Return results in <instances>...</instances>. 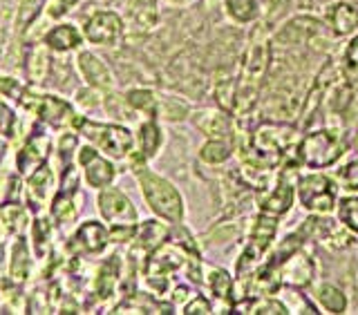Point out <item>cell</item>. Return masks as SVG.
Segmentation results:
<instances>
[{
	"mask_svg": "<svg viewBox=\"0 0 358 315\" xmlns=\"http://www.w3.org/2000/svg\"><path fill=\"white\" fill-rule=\"evenodd\" d=\"M273 63V41L268 38L264 27H257V31L251 34L246 50L240 61L238 72V89H235V119H246L253 115V110L260 98L262 85L268 76Z\"/></svg>",
	"mask_w": 358,
	"mask_h": 315,
	"instance_id": "cell-1",
	"label": "cell"
},
{
	"mask_svg": "<svg viewBox=\"0 0 358 315\" xmlns=\"http://www.w3.org/2000/svg\"><path fill=\"white\" fill-rule=\"evenodd\" d=\"M350 148V137L343 126H327L302 134L296 148V156L302 168L309 170H324L336 166Z\"/></svg>",
	"mask_w": 358,
	"mask_h": 315,
	"instance_id": "cell-2",
	"label": "cell"
},
{
	"mask_svg": "<svg viewBox=\"0 0 358 315\" xmlns=\"http://www.w3.org/2000/svg\"><path fill=\"white\" fill-rule=\"evenodd\" d=\"M134 175H137V182H139L145 204H148V208L157 217L173 224V226L175 224H184L186 204H184L182 193L173 186V182H168L166 177L157 175L148 166L134 170Z\"/></svg>",
	"mask_w": 358,
	"mask_h": 315,
	"instance_id": "cell-3",
	"label": "cell"
},
{
	"mask_svg": "<svg viewBox=\"0 0 358 315\" xmlns=\"http://www.w3.org/2000/svg\"><path fill=\"white\" fill-rule=\"evenodd\" d=\"M74 130L110 159H128L134 152V134L126 126H119V123H101L78 115Z\"/></svg>",
	"mask_w": 358,
	"mask_h": 315,
	"instance_id": "cell-4",
	"label": "cell"
},
{
	"mask_svg": "<svg viewBox=\"0 0 358 315\" xmlns=\"http://www.w3.org/2000/svg\"><path fill=\"white\" fill-rule=\"evenodd\" d=\"M275 235H278V217L257 212L255 219L251 221L249 233H246L244 249L238 255V262H235V277L251 275L264 262V257L275 244Z\"/></svg>",
	"mask_w": 358,
	"mask_h": 315,
	"instance_id": "cell-5",
	"label": "cell"
},
{
	"mask_svg": "<svg viewBox=\"0 0 358 315\" xmlns=\"http://www.w3.org/2000/svg\"><path fill=\"white\" fill-rule=\"evenodd\" d=\"M338 188L341 186L336 177L322 170H311L307 175H300L296 184V197L309 215H334L336 206H338Z\"/></svg>",
	"mask_w": 358,
	"mask_h": 315,
	"instance_id": "cell-6",
	"label": "cell"
},
{
	"mask_svg": "<svg viewBox=\"0 0 358 315\" xmlns=\"http://www.w3.org/2000/svg\"><path fill=\"white\" fill-rule=\"evenodd\" d=\"M20 103L36 112L41 121H45L52 128H74V123L78 119L72 103L52 94H34L31 89H25Z\"/></svg>",
	"mask_w": 358,
	"mask_h": 315,
	"instance_id": "cell-7",
	"label": "cell"
},
{
	"mask_svg": "<svg viewBox=\"0 0 358 315\" xmlns=\"http://www.w3.org/2000/svg\"><path fill=\"white\" fill-rule=\"evenodd\" d=\"M123 34H126V20L110 9H96L83 25L85 41L101 45V47H112V45L121 43Z\"/></svg>",
	"mask_w": 358,
	"mask_h": 315,
	"instance_id": "cell-8",
	"label": "cell"
},
{
	"mask_svg": "<svg viewBox=\"0 0 358 315\" xmlns=\"http://www.w3.org/2000/svg\"><path fill=\"white\" fill-rule=\"evenodd\" d=\"M96 206L101 217H103L110 226H132V224H139V212L130 201L126 193H121L119 188H103L99 193Z\"/></svg>",
	"mask_w": 358,
	"mask_h": 315,
	"instance_id": "cell-9",
	"label": "cell"
},
{
	"mask_svg": "<svg viewBox=\"0 0 358 315\" xmlns=\"http://www.w3.org/2000/svg\"><path fill=\"white\" fill-rule=\"evenodd\" d=\"M78 166H81L83 177L90 188L94 190H103L112 186V182L117 179V166L110 161V156L103 152H99L94 145H83L78 148Z\"/></svg>",
	"mask_w": 358,
	"mask_h": 315,
	"instance_id": "cell-10",
	"label": "cell"
},
{
	"mask_svg": "<svg viewBox=\"0 0 358 315\" xmlns=\"http://www.w3.org/2000/svg\"><path fill=\"white\" fill-rule=\"evenodd\" d=\"M108 244H110V228L103 221L87 219L76 228L72 240L67 242V253L74 255V257L99 255L108 249Z\"/></svg>",
	"mask_w": 358,
	"mask_h": 315,
	"instance_id": "cell-11",
	"label": "cell"
},
{
	"mask_svg": "<svg viewBox=\"0 0 358 315\" xmlns=\"http://www.w3.org/2000/svg\"><path fill=\"white\" fill-rule=\"evenodd\" d=\"M162 143H164V132L157 119L148 117L145 121H141L137 134H134V152L130 154L132 170H139V168L148 166V161L159 154Z\"/></svg>",
	"mask_w": 358,
	"mask_h": 315,
	"instance_id": "cell-12",
	"label": "cell"
},
{
	"mask_svg": "<svg viewBox=\"0 0 358 315\" xmlns=\"http://www.w3.org/2000/svg\"><path fill=\"white\" fill-rule=\"evenodd\" d=\"M206 291L210 293L213 302V313H233L235 300H233V286L235 279L227 271V268L220 266H204V284Z\"/></svg>",
	"mask_w": 358,
	"mask_h": 315,
	"instance_id": "cell-13",
	"label": "cell"
},
{
	"mask_svg": "<svg viewBox=\"0 0 358 315\" xmlns=\"http://www.w3.org/2000/svg\"><path fill=\"white\" fill-rule=\"evenodd\" d=\"M50 145H52V137L48 132H43V130L31 132V137L25 141V145L18 150V156H16L18 175L29 177L31 173H36L38 168L48 161Z\"/></svg>",
	"mask_w": 358,
	"mask_h": 315,
	"instance_id": "cell-14",
	"label": "cell"
},
{
	"mask_svg": "<svg viewBox=\"0 0 358 315\" xmlns=\"http://www.w3.org/2000/svg\"><path fill=\"white\" fill-rule=\"evenodd\" d=\"M193 126L204 134L206 139H210V137H233L235 126H238V119L222 108H204V110H197L193 115Z\"/></svg>",
	"mask_w": 358,
	"mask_h": 315,
	"instance_id": "cell-15",
	"label": "cell"
},
{
	"mask_svg": "<svg viewBox=\"0 0 358 315\" xmlns=\"http://www.w3.org/2000/svg\"><path fill=\"white\" fill-rule=\"evenodd\" d=\"M322 29V22L313 16H296L287 20L282 27L273 34V43L278 45H302V43H313L318 38Z\"/></svg>",
	"mask_w": 358,
	"mask_h": 315,
	"instance_id": "cell-16",
	"label": "cell"
},
{
	"mask_svg": "<svg viewBox=\"0 0 358 315\" xmlns=\"http://www.w3.org/2000/svg\"><path fill=\"white\" fill-rule=\"evenodd\" d=\"M76 67L81 76L87 81L90 87H96L101 92H112L115 89V76H112L110 67L99 59L92 52H78L76 56Z\"/></svg>",
	"mask_w": 358,
	"mask_h": 315,
	"instance_id": "cell-17",
	"label": "cell"
},
{
	"mask_svg": "<svg viewBox=\"0 0 358 315\" xmlns=\"http://www.w3.org/2000/svg\"><path fill=\"white\" fill-rule=\"evenodd\" d=\"M171 226L164 219H148L137 224V235H134V246L132 253H139L141 257H148L152 251H157L159 246L171 237Z\"/></svg>",
	"mask_w": 358,
	"mask_h": 315,
	"instance_id": "cell-18",
	"label": "cell"
},
{
	"mask_svg": "<svg viewBox=\"0 0 358 315\" xmlns=\"http://www.w3.org/2000/svg\"><path fill=\"white\" fill-rule=\"evenodd\" d=\"M157 20H159L157 0H132L126 16V29L132 34H145L155 29Z\"/></svg>",
	"mask_w": 358,
	"mask_h": 315,
	"instance_id": "cell-19",
	"label": "cell"
},
{
	"mask_svg": "<svg viewBox=\"0 0 358 315\" xmlns=\"http://www.w3.org/2000/svg\"><path fill=\"white\" fill-rule=\"evenodd\" d=\"M327 25L336 38L354 36L358 31V7L352 3H334L327 9Z\"/></svg>",
	"mask_w": 358,
	"mask_h": 315,
	"instance_id": "cell-20",
	"label": "cell"
},
{
	"mask_svg": "<svg viewBox=\"0 0 358 315\" xmlns=\"http://www.w3.org/2000/svg\"><path fill=\"white\" fill-rule=\"evenodd\" d=\"M233 313H251V315H289V309L275 293L251 295L235 302Z\"/></svg>",
	"mask_w": 358,
	"mask_h": 315,
	"instance_id": "cell-21",
	"label": "cell"
},
{
	"mask_svg": "<svg viewBox=\"0 0 358 315\" xmlns=\"http://www.w3.org/2000/svg\"><path fill=\"white\" fill-rule=\"evenodd\" d=\"M83 34L78 31L70 22H61V25L52 27L48 34H45V47L54 50V52H72L76 47L83 45Z\"/></svg>",
	"mask_w": 358,
	"mask_h": 315,
	"instance_id": "cell-22",
	"label": "cell"
},
{
	"mask_svg": "<svg viewBox=\"0 0 358 315\" xmlns=\"http://www.w3.org/2000/svg\"><path fill=\"white\" fill-rule=\"evenodd\" d=\"M313 302H316L322 313H331V315L345 313L347 307H350V300H347L345 291L329 282H320L313 286Z\"/></svg>",
	"mask_w": 358,
	"mask_h": 315,
	"instance_id": "cell-23",
	"label": "cell"
},
{
	"mask_svg": "<svg viewBox=\"0 0 358 315\" xmlns=\"http://www.w3.org/2000/svg\"><path fill=\"white\" fill-rule=\"evenodd\" d=\"M235 154L233 137H210L199 148V161L206 166H224Z\"/></svg>",
	"mask_w": 358,
	"mask_h": 315,
	"instance_id": "cell-24",
	"label": "cell"
},
{
	"mask_svg": "<svg viewBox=\"0 0 358 315\" xmlns=\"http://www.w3.org/2000/svg\"><path fill=\"white\" fill-rule=\"evenodd\" d=\"M121 279V260L119 255H112L108 262L101 264V268L96 271L94 277V293L99 300H108L115 293V288Z\"/></svg>",
	"mask_w": 358,
	"mask_h": 315,
	"instance_id": "cell-25",
	"label": "cell"
},
{
	"mask_svg": "<svg viewBox=\"0 0 358 315\" xmlns=\"http://www.w3.org/2000/svg\"><path fill=\"white\" fill-rule=\"evenodd\" d=\"M224 11L235 25H251L260 20L262 5L260 0H224Z\"/></svg>",
	"mask_w": 358,
	"mask_h": 315,
	"instance_id": "cell-26",
	"label": "cell"
},
{
	"mask_svg": "<svg viewBox=\"0 0 358 315\" xmlns=\"http://www.w3.org/2000/svg\"><path fill=\"white\" fill-rule=\"evenodd\" d=\"M280 300L285 302L289 313H300V315H318L322 313L318 309V305H313L309 300V295L305 293V288H294V286H280V291L275 293Z\"/></svg>",
	"mask_w": 358,
	"mask_h": 315,
	"instance_id": "cell-27",
	"label": "cell"
},
{
	"mask_svg": "<svg viewBox=\"0 0 358 315\" xmlns=\"http://www.w3.org/2000/svg\"><path fill=\"white\" fill-rule=\"evenodd\" d=\"M128 105L132 108V112H141L145 117H155L159 119V96H157L152 89L148 87H132L126 94Z\"/></svg>",
	"mask_w": 358,
	"mask_h": 315,
	"instance_id": "cell-28",
	"label": "cell"
},
{
	"mask_svg": "<svg viewBox=\"0 0 358 315\" xmlns=\"http://www.w3.org/2000/svg\"><path fill=\"white\" fill-rule=\"evenodd\" d=\"M242 233V224L240 221H220L217 226H213L206 235L204 240H199L201 244L206 246H213V249H217V246H229L233 244L235 240L240 237Z\"/></svg>",
	"mask_w": 358,
	"mask_h": 315,
	"instance_id": "cell-29",
	"label": "cell"
},
{
	"mask_svg": "<svg viewBox=\"0 0 358 315\" xmlns=\"http://www.w3.org/2000/svg\"><path fill=\"white\" fill-rule=\"evenodd\" d=\"M29 193L36 201H48L54 195V173L48 166H41L36 173L29 175Z\"/></svg>",
	"mask_w": 358,
	"mask_h": 315,
	"instance_id": "cell-30",
	"label": "cell"
},
{
	"mask_svg": "<svg viewBox=\"0 0 358 315\" xmlns=\"http://www.w3.org/2000/svg\"><path fill=\"white\" fill-rule=\"evenodd\" d=\"M159 117L168 123H179L190 117V105L179 96L159 98Z\"/></svg>",
	"mask_w": 358,
	"mask_h": 315,
	"instance_id": "cell-31",
	"label": "cell"
},
{
	"mask_svg": "<svg viewBox=\"0 0 358 315\" xmlns=\"http://www.w3.org/2000/svg\"><path fill=\"white\" fill-rule=\"evenodd\" d=\"M336 217H338V221L347 230H352L354 235H358V195L338 199V206H336Z\"/></svg>",
	"mask_w": 358,
	"mask_h": 315,
	"instance_id": "cell-32",
	"label": "cell"
},
{
	"mask_svg": "<svg viewBox=\"0 0 358 315\" xmlns=\"http://www.w3.org/2000/svg\"><path fill=\"white\" fill-rule=\"evenodd\" d=\"M29 273V253H27V244L25 240H18L11 249V277L22 282Z\"/></svg>",
	"mask_w": 358,
	"mask_h": 315,
	"instance_id": "cell-33",
	"label": "cell"
},
{
	"mask_svg": "<svg viewBox=\"0 0 358 315\" xmlns=\"http://www.w3.org/2000/svg\"><path fill=\"white\" fill-rule=\"evenodd\" d=\"M334 177H336V182H338V186L345 190V193L356 195L358 193V159L341 166Z\"/></svg>",
	"mask_w": 358,
	"mask_h": 315,
	"instance_id": "cell-34",
	"label": "cell"
},
{
	"mask_svg": "<svg viewBox=\"0 0 358 315\" xmlns=\"http://www.w3.org/2000/svg\"><path fill=\"white\" fill-rule=\"evenodd\" d=\"M48 65H50V59H48V50L43 47H36L31 52V56H29V61H27V74H29V78L31 81H43L45 78V74H48Z\"/></svg>",
	"mask_w": 358,
	"mask_h": 315,
	"instance_id": "cell-35",
	"label": "cell"
},
{
	"mask_svg": "<svg viewBox=\"0 0 358 315\" xmlns=\"http://www.w3.org/2000/svg\"><path fill=\"white\" fill-rule=\"evenodd\" d=\"M76 145H78L76 134H63V137L59 139V163H61V173L67 170V168H72V156H74Z\"/></svg>",
	"mask_w": 358,
	"mask_h": 315,
	"instance_id": "cell-36",
	"label": "cell"
},
{
	"mask_svg": "<svg viewBox=\"0 0 358 315\" xmlns=\"http://www.w3.org/2000/svg\"><path fill=\"white\" fill-rule=\"evenodd\" d=\"M179 313H186V315H210L213 313V302L210 298L201 295V293H195L193 298H190L186 305L182 307V311Z\"/></svg>",
	"mask_w": 358,
	"mask_h": 315,
	"instance_id": "cell-37",
	"label": "cell"
},
{
	"mask_svg": "<svg viewBox=\"0 0 358 315\" xmlns=\"http://www.w3.org/2000/svg\"><path fill=\"white\" fill-rule=\"evenodd\" d=\"M16 126H18V119L14 115V110L0 101V132H3L7 139H11L16 132Z\"/></svg>",
	"mask_w": 358,
	"mask_h": 315,
	"instance_id": "cell-38",
	"label": "cell"
},
{
	"mask_svg": "<svg viewBox=\"0 0 358 315\" xmlns=\"http://www.w3.org/2000/svg\"><path fill=\"white\" fill-rule=\"evenodd\" d=\"M50 224L48 219H36V224H34V244H36V251L43 255L45 251H48L50 246Z\"/></svg>",
	"mask_w": 358,
	"mask_h": 315,
	"instance_id": "cell-39",
	"label": "cell"
},
{
	"mask_svg": "<svg viewBox=\"0 0 358 315\" xmlns=\"http://www.w3.org/2000/svg\"><path fill=\"white\" fill-rule=\"evenodd\" d=\"M45 0H20V11H18V22L20 27H27L29 22L36 18L38 9L43 7Z\"/></svg>",
	"mask_w": 358,
	"mask_h": 315,
	"instance_id": "cell-40",
	"label": "cell"
},
{
	"mask_svg": "<svg viewBox=\"0 0 358 315\" xmlns=\"http://www.w3.org/2000/svg\"><path fill=\"white\" fill-rule=\"evenodd\" d=\"M345 70L350 74H358V31L352 36V41L347 43L345 54H343Z\"/></svg>",
	"mask_w": 358,
	"mask_h": 315,
	"instance_id": "cell-41",
	"label": "cell"
},
{
	"mask_svg": "<svg viewBox=\"0 0 358 315\" xmlns=\"http://www.w3.org/2000/svg\"><path fill=\"white\" fill-rule=\"evenodd\" d=\"M195 295V291L190 288V286H186V284H177V286H173V291H171V305H173V309H179L182 311V307L186 305V302ZM177 311V313H179Z\"/></svg>",
	"mask_w": 358,
	"mask_h": 315,
	"instance_id": "cell-42",
	"label": "cell"
},
{
	"mask_svg": "<svg viewBox=\"0 0 358 315\" xmlns=\"http://www.w3.org/2000/svg\"><path fill=\"white\" fill-rule=\"evenodd\" d=\"M76 101L85 108H96L103 103V96H101V89L96 87H85V89H78Z\"/></svg>",
	"mask_w": 358,
	"mask_h": 315,
	"instance_id": "cell-43",
	"label": "cell"
},
{
	"mask_svg": "<svg viewBox=\"0 0 358 315\" xmlns=\"http://www.w3.org/2000/svg\"><path fill=\"white\" fill-rule=\"evenodd\" d=\"M354 148H356V152H358V132H356V139H354Z\"/></svg>",
	"mask_w": 358,
	"mask_h": 315,
	"instance_id": "cell-44",
	"label": "cell"
},
{
	"mask_svg": "<svg viewBox=\"0 0 358 315\" xmlns=\"http://www.w3.org/2000/svg\"><path fill=\"white\" fill-rule=\"evenodd\" d=\"M171 3H186V0H171Z\"/></svg>",
	"mask_w": 358,
	"mask_h": 315,
	"instance_id": "cell-45",
	"label": "cell"
}]
</instances>
